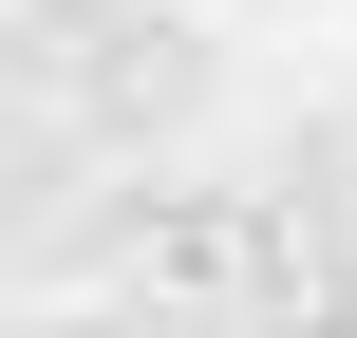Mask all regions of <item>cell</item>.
I'll return each mask as SVG.
<instances>
[{
  "label": "cell",
  "mask_w": 357,
  "mask_h": 338,
  "mask_svg": "<svg viewBox=\"0 0 357 338\" xmlns=\"http://www.w3.org/2000/svg\"><path fill=\"white\" fill-rule=\"evenodd\" d=\"M113 282H151L169 320H226V301H264V207H226V188H151V207L113 226Z\"/></svg>",
  "instance_id": "cell-1"
},
{
  "label": "cell",
  "mask_w": 357,
  "mask_h": 338,
  "mask_svg": "<svg viewBox=\"0 0 357 338\" xmlns=\"http://www.w3.org/2000/svg\"><path fill=\"white\" fill-rule=\"evenodd\" d=\"M19 338H169V301H151V282H38Z\"/></svg>",
  "instance_id": "cell-2"
}]
</instances>
